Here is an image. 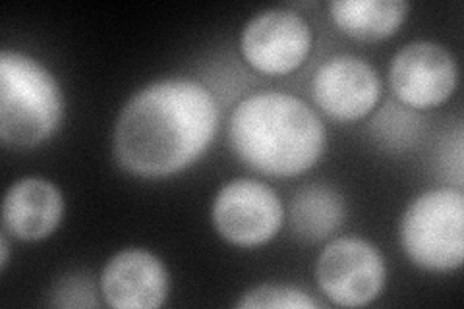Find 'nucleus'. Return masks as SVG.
<instances>
[{
	"instance_id": "f03ea898",
	"label": "nucleus",
	"mask_w": 464,
	"mask_h": 309,
	"mask_svg": "<svg viewBox=\"0 0 464 309\" xmlns=\"http://www.w3.org/2000/svg\"><path fill=\"white\" fill-rule=\"evenodd\" d=\"M228 143L240 163L257 174L295 179L322 159L327 131L304 99L285 92H257L232 111Z\"/></svg>"
},
{
	"instance_id": "f3484780",
	"label": "nucleus",
	"mask_w": 464,
	"mask_h": 309,
	"mask_svg": "<svg viewBox=\"0 0 464 309\" xmlns=\"http://www.w3.org/2000/svg\"><path fill=\"white\" fill-rule=\"evenodd\" d=\"M10 261V244H8V234L3 230V237H0V271H6Z\"/></svg>"
},
{
	"instance_id": "39448f33",
	"label": "nucleus",
	"mask_w": 464,
	"mask_h": 309,
	"mask_svg": "<svg viewBox=\"0 0 464 309\" xmlns=\"http://www.w3.org/2000/svg\"><path fill=\"white\" fill-rule=\"evenodd\" d=\"M315 283L333 305L364 307L382 296L387 283V265L370 240L341 237L319 252Z\"/></svg>"
},
{
	"instance_id": "f257e3e1",
	"label": "nucleus",
	"mask_w": 464,
	"mask_h": 309,
	"mask_svg": "<svg viewBox=\"0 0 464 309\" xmlns=\"http://www.w3.org/2000/svg\"><path fill=\"white\" fill-rule=\"evenodd\" d=\"M217 128L219 107L201 82L155 80L130 97L116 116L112 157L136 179H170L208 153Z\"/></svg>"
},
{
	"instance_id": "f8f14e48",
	"label": "nucleus",
	"mask_w": 464,
	"mask_h": 309,
	"mask_svg": "<svg viewBox=\"0 0 464 309\" xmlns=\"http://www.w3.org/2000/svg\"><path fill=\"white\" fill-rule=\"evenodd\" d=\"M346 217V205L335 188L308 184L295 191L288 208V225L293 237L304 244L331 238Z\"/></svg>"
},
{
	"instance_id": "20e7f679",
	"label": "nucleus",
	"mask_w": 464,
	"mask_h": 309,
	"mask_svg": "<svg viewBox=\"0 0 464 309\" xmlns=\"http://www.w3.org/2000/svg\"><path fill=\"white\" fill-rule=\"evenodd\" d=\"M404 256L418 269L451 273L464 261V194L460 188H433L416 196L399 223Z\"/></svg>"
},
{
	"instance_id": "9b49d317",
	"label": "nucleus",
	"mask_w": 464,
	"mask_h": 309,
	"mask_svg": "<svg viewBox=\"0 0 464 309\" xmlns=\"http://www.w3.org/2000/svg\"><path fill=\"white\" fill-rule=\"evenodd\" d=\"M66 211L63 191L41 176L14 182L3 199V230L22 242L51 238Z\"/></svg>"
},
{
	"instance_id": "423d86ee",
	"label": "nucleus",
	"mask_w": 464,
	"mask_h": 309,
	"mask_svg": "<svg viewBox=\"0 0 464 309\" xmlns=\"http://www.w3.org/2000/svg\"><path fill=\"white\" fill-rule=\"evenodd\" d=\"M286 218L277 191L261 180L235 179L221 186L211 203V223L219 237L237 247L269 244Z\"/></svg>"
},
{
	"instance_id": "9d476101",
	"label": "nucleus",
	"mask_w": 464,
	"mask_h": 309,
	"mask_svg": "<svg viewBox=\"0 0 464 309\" xmlns=\"http://www.w3.org/2000/svg\"><path fill=\"white\" fill-rule=\"evenodd\" d=\"M99 294L112 309H159L170 294V275L150 249L126 247L105 263Z\"/></svg>"
},
{
	"instance_id": "1a4fd4ad",
	"label": "nucleus",
	"mask_w": 464,
	"mask_h": 309,
	"mask_svg": "<svg viewBox=\"0 0 464 309\" xmlns=\"http://www.w3.org/2000/svg\"><path fill=\"white\" fill-rule=\"evenodd\" d=\"M312 99L329 119L356 122L375 111L382 99V78L364 58L335 54L315 70Z\"/></svg>"
},
{
	"instance_id": "6e6552de",
	"label": "nucleus",
	"mask_w": 464,
	"mask_h": 309,
	"mask_svg": "<svg viewBox=\"0 0 464 309\" xmlns=\"http://www.w3.org/2000/svg\"><path fill=\"white\" fill-rule=\"evenodd\" d=\"M389 85L401 105L412 111L435 109L457 90V58L441 43L428 39L406 43L391 58Z\"/></svg>"
},
{
	"instance_id": "7ed1b4c3",
	"label": "nucleus",
	"mask_w": 464,
	"mask_h": 309,
	"mask_svg": "<svg viewBox=\"0 0 464 309\" xmlns=\"http://www.w3.org/2000/svg\"><path fill=\"white\" fill-rule=\"evenodd\" d=\"M64 121V93L54 73L22 51L0 53V141L8 150H34Z\"/></svg>"
},
{
	"instance_id": "2eb2a0df",
	"label": "nucleus",
	"mask_w": 464,
	"mask_h": 309,
	"mask_svg": "<svg viewBox=\"0 0 464 309\" xmlns=\"http://www.w3.org/2000/svg\"><path fill=\"white\" fill-rule=\"evenodd\" d=\"M235 305L238 309H322V304L306 290L281 283H264L246 290Z\"/></svg>"
},
{
	"instance_id": "ddd939ff",
	"label": "nucleus",
	"mask_w": 464,
	"mask_h": 309,
	"mask_svg": "<svg viewBox=\"0 0 464 309\" xmlns=\"http://www.w3.org/2000/svg\"><path fill=\"white\" fill-rule=\"evenodd\" d=\"M331 20L356 41H383L393 37L411 14L406 0H333Z\"/></svg>"
},
{
	"instance_id": "0eeeda50",
	"label": "nucleus",
	"mask_w": 464,
	"mask_h": 309,
	"mask_svg": "<svg viewBox=\"0 0 464 309\" xmlns=\"http://www.w3.org/2000/svg\"><path fill=\"white\" fill-rule=\"evenodd\" d=\"M314 47V32L306 18L288 8L257 12L240 34L244 63L266 76L296 72Z\"/></svg>"
},
{
	"instance_id": "dca6fc26",
	"label": "nucleus",
	"mask_w": 464,
	"mask_h": 309,
	"mask_svg": "<svg viewBox=\"0 0 464 309\" xmlns=\"http://www.w3.org/2000/svg\"><path fill=\"white\" fill-rule=\"evenodd\" d=\"M51 305L56 307H92L97 305L95 286L83 275H72L63 278L53 292Z\"/></svg>"
},
{
	"instance_id": "4468645a",
	"label": "nucleus",
	"mask_w": 464,
	"mask_h": 309,
	"mask_svg": "<svg viewBox=\"0 0 464 309\" xmlns=\"http://www.w3.org/2000/svg\"><path fill=\"white\" fill-rule=\"evenodd\" d=\"M370 131L385 150H406L422 136V121L412 109L401 105L399 101H389L375 114Z\"/></svg>"
}]
</instances>
